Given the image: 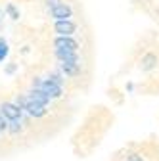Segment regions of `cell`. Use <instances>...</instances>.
Segmentation results:
<instances>
[{
    "mask_svg": "<svg viewBox=\"0 0 159 161\" xmlns=\"http://www.w3.org/2000/svg\"><path fill=\"white\" fill-rule=\"evenodd\" d=\"M153 62H155V56H151V54L146 56L144 58V69H151L153 67Z\"/></svg>",
    "mask_w": 159,
    "mask_h": 161,
    "instance_id": "11",
    "label": "cell"
},
{
    "mask_svg": "<svg viewBox=\"0 0 159 161\" xmlns=\"http://www.w3.org/2000/svg\"><path fill=\"white\" fill-rule=\"evenodd\" d=\"M8 52H10L8 44L4 42V40H0V62H4V58L8 56Z\"/></svg>",
    "mask_w": 159,
    "mask_h": 161,
    "instance_id": "9",
    "label": "cell"
},
{
    "mask_svg": "<svg viewBox=\"0 0 159 161\" xmlns=\"http://www.w3.org/2000/svg\"><path fill=\"white\" fill-rule=\"evenodd\" d=\"M52 15L56 17V21H67V19L73 15V10L67 4H62V6H58V8L52 10Z\"/></svg>",
    "mask_w": 159,
    "mask_h": 161,
    "instance_id": "5",
    "label": "cell"
},
{
    "mask_svg": "<svg viewBox=\"0 0 159 161\" xmlns=\"http://www.w3.org/2000/svg\"><path fill=\"white\" fill-rule=\"evenodd\" d=\"M8 130H10V132H14V134H17L19 130H21V123H19V121H10Z\"/></svg>",
    "mask_w": 159,
    "mask_h": 161,
    "instance_id": "10",
    "label": "cell"
},
{
    "mask_svg": "<svg viewBox=\"0 0 159 161\" xmlns=\"http://www.w3.org/2000/svg\"><path fill=\"white\" fill-rule=\"evenodd\" d=\"M46 4H48V8H52V10H54V8H58V6H62L63 2H62V0H48Z\"/></svg>",
    "mask_w": 159,
    "mask_h": 161,
    "instance_id": "13",
    "label": "cell"
},
{
    "mask_svg": "<svg viewBox=\"0 0 159 161\" xmlns=\"http://www.w3.org/2000/svg\"><path fill=\"white\" fill-rule=\"evenodd\" d=\"M27 96H29V98L33 100V102L41 104V106H44V108H46V106L50 104V100H52V98H50V96H46L44 92H41V90H35V88H33V90H31V92H29Z\"/></svg>",
    "mask_w": 159,
    "mask_h": 161,
    "instance_id": "7",
    "label": "cell"
},
{
    "mask_svg": "<svg viewBox=\"0 0 159 161\" xmlns=\"http://www.w3.org/2000/svg\"><path fill=\"white\" fill-rule=\"evenodd\" d=\"M54 54H56V58L59 59V62H63V64H75V65H81V64H79V56H77V52L56 50Z\"/></svg>",
    "mask_w": 159,
    "mask_h": 161,
    "instance_id": "6",
    "label": "cell"
},
{
    "mask_svg": "<svg viewBox=\"0 0 159 161\" xmlns=\"http://www.w3.org/2000/svg\"><path fill=\"white\" fill-rule=\"evenodd\" d=\"M129 161H142V159H140V157H136V155H134V157H130Z\"/></svg>",
    "mask_w": 159,
    "mask_h": 161,
    "instance_id": "14",
    "label": "cell"
},
{
    "mask_svg": "<svg viewBox=\"0 0 159 161\" xmlns=\"http://www.w3.org/2000/svg\"><path fill=\"white\" fill-rule=\"evenodd\" d=\"M8 123H6V119H4V115L2 113H0V132H2V130H8Z\"/></svg>",
    "mask_w": 159,
    "mask_h": 161,
    "instance_id": "12",
    "label": "cell"
},
{
    "mask_svg": "<svg viewBox=\"0 0 159 161\" xmlns=\"http://www.w3.org/2000/svg\"><path fill=\"white\" fill-rule=\"evenodd\" d=\"M33 88L44 92L50 98H59V96H62V86L54 85L52 80H48V79H35L33 80Z\"/></svg>",
    "mask_w": 159,
    "mask_h": 161,
    "instance_id": "1",
    "label": "cell"
},
{
    "mask_svg": "<svg viewBox=\"0 0 159 161\" xmlns=\"http://www.w3.org/2000/svg\"><path fill=\"white\" fill-rule=\"evenodd\" d=\"M54 46H56V50L77 52V48H79V42H77L75 38H71V36H58V38L54 40Z\"/></svg>",
    "mask_w": 159,
    "mask_h": 161,
    "instance_id": "3",
    "label": "cell"
},
{
    "mask_svg": "<svg viewBox=\"0 0 159 161\" xmlns=\"http://www.w3.org/2000/svg\"><path fill=\"white\" fill-rule=\"evenodd\" d=\"M59 69H62L65 75H77L79 73V65H75V64H59Z\"/></svg>",
    "mask_w": 159,
    "mask_h": 161,
    "instance_id": "8",
    "label": "cell"
},
{
    "mask_svg": "<svg viewBox=\"0 0 159 161\" xmlns=\"http://www.w3.org/2000/svg\"><path fill=\"white\" fill-rule=\"evenodd\" d=\"M54 29L59 36H71L75 31H77V25L71 21V19H67V21H56L54 23Z\"/></svg>",
    "mask_w": 159,
    "mask_h": 161,
    "instance_id": "4",
    "label": "cell"
},
{
    "mask_svg": "<svg viewBox=\"0 0 159 161\" xmlns=\"http://www.w3.org/2000/svg\"><path fill=\"white\" fill-rule=\"evenodd\" d=\"M21 111H23V109H19V108H17L15 104H12V102H4L2 106H0V113H2L4 119H8V121H19Z\"/></svg>",
    "mask_w": 159,
    "mask_h": 161,
    "instance_id": "2",
    "label": "cell"
}]
</instances>
